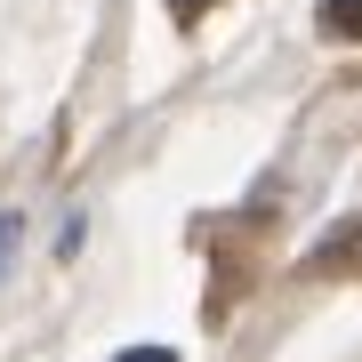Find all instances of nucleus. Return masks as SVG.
I'll return each mask as SVG.
<instances>
[{"label": "nucleus", "instance_id": "obj_1", "mask_svg": "<svg viewBox=\"0 0 362 362\" xmlns=\"http://www.w3.org/2000/svg\"><path fill=\"white\" fill-rule=\"evenodd\" d=\"M306 266H314V274H354V266H362V218H354V226H338L330 242H314V258H306Z\"/></svg>", "mask_w": 362, "mask_h": 362}, {"label": "nucleus", "instance_id": "obj_2", "mask_svg": "<svg viewBox=\"0 0 362 362\" xmlns=\"http://www.w3.org/2000/svg\"><path fill=\"white\" fill-rule=\"evenodd\" d=\"M322 33L330 40H362V0H322Z\"/></svg>", "mask_w": 362, "mask_h": 362}, {"label": "nucleus", "instance_id": "obj_3", "mask_svg": "<svg viewBox=\"0 0 362 362\" xmlns=\"http://www.w3.org/2000/svg\"><path fill=\"white\" fill-rule=\"evenodd\" d=\"M218 8V0H169V16H185V25H194V16H209Z\"/></svg>", "mask_w": 362, "mask_h": 362}, {"label": "nucleus", "instance_id": "obj_4", "mask_svg": "<svg viewBox=\"0 0 362 362\" xmlns=\"http://www.w3.org/2000/svg\"><path fill=\"white\" fill-rule=\"evenodd\" d=\"M121 362H177V354H169V346H129Z\"/></svg>", "mask_w": 362, "mask_h": 362}, {"label": "nucleus", "instance_id": "obj_5", "mask_svg": "<svg viewBox=\"0 0 362 362\" xmlns=\"http://www.w3.org/2000/svg\"><path fill=\"white\" fill-rule=\"evenodd\" d=\"M8 250H16V218H0V258H8Z\"/></svg>", "mask_w": 362, "mask_h": 362}]
</instances>
